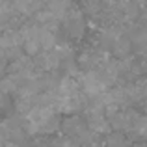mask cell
<instances>
[{
  "instance_id": "cell-5",
  "label": "cell",
  "mask_w": 147,
  "mask_h": 147,
  "mask_svg": "<svg viewBox=\"0 0 147 147\" xmlns=\"http://www.w3.org/2000/svg\"><path fill=\"white\" fill-rule=\"evenodd\" d=\"M4 147H19V145L13 144V142H7V144H4Z\"/></svg>"
},
{
  "instance_id": "cell-3",
  "label": "cell",
  "mask_w": 147,
  "mask_h": 147,
  "mask_svg": "<svg viewBox=\"0 0 147 147\" xmlns=\"http://www.w3.org/2000/svg\"><path fill=\"white\" fill-rule=\"evenodd\" d=\"M49 2V9L54 11L60 19H63L67 15V11L71 9V0H47Z\"/></svg>"
},
{
  "instance_id": "cell-6",
  "label": "cell",
  "mask_w": 147,
  "mask_h": 147,
  "mask_svg": "<svg viewBox=\"0 0 147 147\" xmlns=\"http://www.w3.org/2000/svg\"><path fill=\"white\" fill-rule=\"evenodd\" d=\"M134 147H147V144H138V145H134Z\"/></svg>"
},
{
  "instance_id": "cell-2",
  "label": "cell",
  "mask_w": 147,
  "mask_h": 147,
  "mask_svg": "<svg viewBox=\"0 0 147 147\" xmlns=\"http://www.w3.org/2000/svg\"><path fill=\"white\" fill-rule=\"evenodd\" d=\"M37 65L43 71H52L60 65V54L52 52V50H43L37 54Z\"/></svg>"
},
{
  "instance_id": "cell-4",
  "label": "cell",
  "mask_w": 147,
  "mask_h": 147,
  "mask_svg": "<svg viewBox=\"0 0 147 147\" xmlns=\"http://www.w3.org/2000/svg\"><path fill=\"white\" fill-rule=\"evenodd\" d=\"M19 76L17 75H7V76H4L2 80H0V91L2 93H15V91L19 90Z\"/></svg>"
},
{
  "instance_id": "cell-1",
  "label": "cell",
  "mask_w": 147,
  "mask_h": 147,
  "mask_svg": "<svg viewBox=\"0 0 147 147\" xmlns=\"http://www.w3.org/2000/svg\"><path fill=\"white\" fill-rule=\"evenodd\" d=\"M21 36H22V47H24L26 54L37 56L39 52H43L41 39H39V26H24L21 30Z\"/></svg>"
},
{
  "instance_id": "cell-7",
  "label": "cell",
  "mask_w": 147,
  "mask_h": 147,
  "mask_svg": "<svg viewBox=\"0 0 147 147\" xmlns=\"http://www.w3.org/2000/svg\"><path fill=\"white\" fill-rule=\"evenodd\" d=\"M0 147H4V144H2V140H0Z\"/></svg>"
}]
</instances>
